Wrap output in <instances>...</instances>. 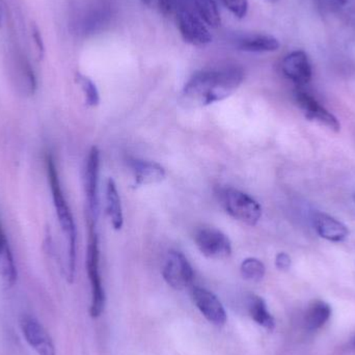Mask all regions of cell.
Returning <instances> with one entry per match:
<instances>
[{
    "instance_id": "obj_8",
    "label": "cell",
    "mask_w": 355,
    "mask_h": 355,
    "mask_svg": "<svg viewBox=\"0 0 355 355\" xmlns=\"http://www.w3.org/2000/svg\"><path fill=\"white\" fill-rule=\"evenodd\" d=\"M191 298L202 316L216 327H223L227 322V313L220 300L205 288L193 287Z\"/></svg>"
},
{
    "instance_id": "obj_25",
    "label": "cell",
    "mask_w": 355,
    "mask_h": 355,
    "mask_svg": "<svg viewBox=\"0 0 355 355\" xmlns=\"http://www.w3.org/2000/svg\"><path fill=\"white\" fill-rule=\"evenodd\" d=\"M275 265L279 270H288L291 266V259L286 252H279L275 258Z\"/></svg>"
},
{
    "instance_id": "obj_30",
    "label": "cell",
    "mask_w": 355,
    "mask_h": 355,
    "mask_svg": "<svg viewBox=\"0 0 355 355\" xmlns=\"http://www.w3.org/2000/svg\"><path fill=\"white\" fill-rule=\"evenodd\" d=\"M354 198H355V196H354Z\"/></svg>"
},
{
    "instance_id": "obj_21",
    "label": "cell",
    "mask_w": 355,
    "mask_h": 355,
    "mask_svg": "<svg viewBox=\"0 0 355 355\" xmlns=\"http://www.w3.org/2000/svg\"><path fill=\"white\" fill-rule=\"evenodd\" d=\"M240 272L246 281L260 282L264 277L266 268L259 259L248 258L242 262Z\"/></svg>"
},
{
    "instance_id": "obj_1",
    "label": "cell",
    "mask_w": 355,
    "mask_h": 355,
    "mask_svg": "<svg viewBox=\"0 0 355 355\" xmlns=\"http://www.w3.org/2000/svg\"><path fill=\"white\" fill-rule=\"evenodd\" d=\"M243 78V71L236 66L200 71L186 83L180 101L187 108L210 105L235 93Z\"/></svg>"
},
{
    "instance_id": "obj_19",
    "label": "cell",
    "mask_w": 355,
    "mask_h": 355,
    "mask_svg": "<svg viewBox=\"0 0 355 355\" xmlns=\"http://www.w3.org/2000/svg\"><path fill=\"white\" fill-rule=\"evenodd\" d=\"M196 6L200 20L206 24L214 28L220 25V12L214 0H196Z\"/></svg>"
},
{
    "instance_id": "obj_15",
    "label": "cell",
    "mask_w": 355,
    "mask_h": 355,
    "mask_svg": "<svg viewBox=\"0 0 355 355\" xmlns=\"http://www.w3.org/2000/svg\"><path fill=\"white\" fill-rule=\"evenodd\" d=\"M238 48L241 51L263 53L279 50V42L277 37L269 35H250L238 42Z\"/></svg>"
},
{
    "instance_id": "obj_12",
    "label": "cell",
    "mask_w": 355,
    "mask_h": 355,
    "mask_svg": "<svg viewBox=\"0 0 355 355\" xmlns=\"http://www.w3.org/2000/svg\"><path fill=\"white\" fill-rule=\"evenodd\" d=\"M100 152L96 147L89 151L85 166V188L89 204L91 219H95L98 213V182H99Z\"/></svg>"
},
{
    "instance_id": "obj_9",
    "label": "cell",
    "mask_w": 355,
    "mask_h": 355,
    "mask_svg": "<svg viewBox=\"0 0 355 355\" xmlns=\"http://www.w3.org/2000/svg\"><path fill=\"white\" fill-rule=\"evenodd\" d=\"M21 329L28 345L39 355H56L53 341L45 327L31 316L23 317Z\"/></svg>"
},
{
    "instance_id": "obj_5",
    "label": "cell",
    "mask_w": 355,
    "mask_h": 355,
    "mask_svg": "<svg viewBox=\"0 0 355 355\" xmlns=\"http://www.w3.org/2000/svg\"><path fill=\"white\" fill-rule=\"evenodd\" d=\"M194 242L206 258L223 260L231 256L232 244L229 237L215 227L198 229L194 234Z\"/></svg>"
},
{
    "instance_id": "obj_18",
    "label": "cell",
    "mask_w": 355,
    "mask_h": 355,
    "mask_svg": "<svg viewBox=\"0 0 355 355\" xmlns=\"http://www.w3.org/2000/svg\"><path fill=\"white\" fill-rule=\"evenodd\" d=\"M248 312L257 324L264 327L267 331H272L275 329V318L267 309L266 302L260 296H250L248 300Z\"/></svg>"
},
{
    "instance_id": "obj_16",
    "label": "cell",
    "mask_w": 355,
    "mask_h": 355,
    "mask_svg": "<svg viewBox=\"0 0 355 355\" xmlns=\"http://www.w3.org/2000/svg\"><path fill=\"white\" fill-rule=\"evenodd\" d=\"M106 210L112 227L116 230L122 229L124 223L122 204H121L118 188L112 179L108 180L106 185Z\"/></svg>"
},
{
    "instance_id": "obj_23",
    "label": "cell",
    "mask_w": 355,
    "mask_h": 355,
    "mask_svg": "<svg viewBox=\"0 0 355 355\" xmlns=\"http://www.w3.org/2000/svg\"><path fill=\"white\" fill-rule=\"evenodd\" d=\"M223 6L238 19H243L248 15V0H221Z\"/></svg>"
},
{
    "instance_id": "obj_3",
    "label": "cell",
    "mask_w": 355,
    "mask_h": 355,
    "mask_svg": "<svg viewBox=\"0 0 355 355\" xmlns=\"http://www.w3.org/2000/svg\"><path fill=\"white\" fill-rule=\"evenodd\" d=\"M219 200L232 217L246 223L256 225L262 215V209L256 200L235 188H223L218 192Z\"/></svg>"
},
{
    "instance_id": "obj_6",
    "label": "cell",
    "mask_w": 355,
    "mask_h": 355,
    "mask_svg": "<svg viewBox=\"0 0 355 355\" xmlns=\"http://www.w3.org/2000/svg\"><path fill=\"white\" fill-rule=\"evenodd\" d=\"M162 275L166 283L176 290L189 287L194 279L193 269L186 257L175 250L168 252Z\"/></svg>"
},
{
    "instance_id": "obj_17",
    "label": "cell",
    "mask_w": 355,
    "mask_h": 355,
    "mask_svg": "<svg viewBox=\"0 0 355 355\" xmlns=\"http://www.w3.org/2000/svg\"><path fill=\"white\" fill-rule=\"evenodd\" d=\"M331 316V306L322 300H315L310 304L306 313L304 323L306 329L309 331H317L321 329L329 320Z\"/></svg>"
},
{
    "instance_id": "obj_11",
    "label": "cell",
    "mask_w": 355,
    "mask_h": 355,
    "mask_svg": "<svg viewBox=\"0 0 355 355\" xmlns=\"http://www.w3.org/2000/svg\"><path fill=\"white\" fill-rule=\"evenodd\" d=\"M296 102L300 110L306 114L309 120H315L321 123L324 126L329 127L331 130L340 131V123L338 119L333 114L325 110L322 105H320L315 98H313L310 94L306 92L298 91L295 95Z\"/></svg>"
},
{
    "instance_id": "obj_10",
    "label": "cell",
    "mask_w": 355,
    "mask_h": 355,
    "mask_svg": "<svg viewBox=\"0 0 355 355\" xmlns=\"http://www.w3.org/2000/svg\"><path fill=\"white\" fill-rule=\"evenodd\" d=\"M284 75L297 85H306L312 79L313 71L308 54L302 50L291 52L282 64Z\"/></svg>"
},
{
    "instance_id": "obj_24",
    "label": "cell",
    "mask_w": 355,
    "mask_h": 355,
    "mask_svg": "<svg viewBox=\"0 0 355 355\" xmlns=\"http://www.w3.org/2000/svg\"><path fill=\"white\" fill-rule=\"evenodd\" d=\"M144 4L152 10H157L160 14L168 15L172 10L171 0H141Z\"/></svg>"
},
{
    "instance_id": "obj_27",
    "label": "cell",
    "mask_w": 355,
    "mask_h": 355,
    "mask_svg": "<svg viewBox=\"0 0 355 355\" xmlns=\"http://www.w3.org/2000/svg\"><path fill=\"white\" fill-rule=\"evenodd\" d=\"M8 246V241L6 239V234H4L3 229H2L1 223H0V254L4 252Z\"/></svg>"
},
{
    "instance_id": "obj_22",
    "label": "cell",
    "mask_w": 355,
    "mask_h": 355,
    "mask_svg": "<svg viewBox=\"0 0 355 355\" xmlns=\"http://www.w3.org/2000/svg\"><path fill=\"white\" fill-rule=\"evenodd\" d=\"M76 83L80 85L81 89L85 94V102H87V105L97 106L100 102V96L94 81L85 75L77 73Z\"/></svg>"
},
{
    "instance_id": "obj_20",
    "label": "cell",
    "mask_w": 355,
    "mask_h": 355,
    "mask_svg": "<svg viewBox=\"0 0 355 355\" xmlns=\"http://www.w3.org/2000/svg\"><path fill=\"white\" fill-rule=\"evenodd\" d=\"M0 275L8 287H12L17 282L18 273L10 245L0 254Z\"/></svg>"
},
{
    "instance_id": "obj_26",
    "label": "cell",
    "mask_w": 355,
    "mask_h": 355,
    "mask_svg": "<svg viewBox=\"0 0 355 355\" xmlns=\"http://www.w3.org/2000/svg\"><path fill=\"white\" fill-rule=\"evenodd\" d=\"M33 37L35 40V46H37V51H39L40 56L43 58L44 51H45V48H44L43 39H42L41 33H40L39 28L37 26H33Z\"/></svg>"
},
{
    "instance_id": "obj_28",
    "label": "cell",
    "mask_w": 355,
    "mask_h": 355,
    "mask_svg": "<svg viewBox=\"0 0 355 355\" xmlns=\"http://www.w3.org/2000/svg\"><path fill=\"white\" fill-rule=\"evenodd\" d=\"M2 21H3V6H2V0H0V28L2 26Z\"/></svg>"
},
{
    "instance_id": "obj_14",
    "label": "cell",
    "mask_w": 355,
    "mask_h": 355,
    "mask_svg": "<svg viewBox=\"0 0 355 355\" xmlns=\"http://www.w3.org/2000/svg\"><path fill=\"white\" fill-rule=\"evenodd\" d=\"M314 225L317 233L329 241H343L349 234L347 227L344 223L325 213H317L315 215Z\"/></svg>"
},
{
    "instance_id": "obj_2",
    "label": "cell",
    "mask_w": 355,
    "mask_h": 355,
    "mask_svg": "<svg viewBox=\"0 0 355 355\" xmlns=\"http://www.w3.org/2000/svg\"><path fill=\"white\" fill-rule=\"evenodd\" d=\"M46 166H47L48 178H49L50 188H51L52 198H53L58 223H60L64 235L68 238L69 261L67 279L70 283H72L75 275V264H76V227H75L74 218H73L72 213L69 208L68 202H67L62 188H60L55 164L50 155L46 157Z\"/></svg>"
},
{
    "instance_id": "obj_13",
    "label": "cell",
    "mask_w": 355,
    "mask_h": 355,
    "mask_svg": "<svg viewBox=\"0 0 355 355\" xmlns=\"http://www.w3.org/2000/svg\"><path fill=\"white\" fill-rule=\"evenodd\" d=\"M131 171L137 185H152L160 183L166 178V171L160 164L147 160H130Z\"/></svg>"
},
{
    "instance_id": "obj_29",
    "label": "cell",
    "mask_w": 355,
    "mask_h": 355,
    "mask_svg": "<svg viewBox=\"0 0 355 355\" xmlns=\"http://www.w3.org/2000/svg\"><path fill=\"white\" fill-rule=\"evenodd\" d=\"M267 1H269V2H277V1H279V0H267Z\"/></svg>"
},
{
    "instance_id": "obj_4",
    "label": "cell",
    "mask_w": 355,
    "mask_h": 355,
    "mask_svg": "<svg viewBox=\"0 0 355 355\" xmlns=\"http://www.w3.org/2000/svg\"><path fill=\"white\" fill-rule=\"evenodd\" d=\"M87 268L92 287V304L89 314L92 318H98L105 308V292L102 286L99 270V248L98 238L94 229L93 219L89 223V239L87 246Z\"/></svg>"
},
{
    "instance_id": "obj_7",
    "label": "cell",
    "mask_w": 355,
    "mask_h": 355,
    "mask_svg": "<svg viewBox=\"0 0 355 355\" xmlns=\"http://www.w3.org/2000/svg\"><path fill=\"white\" fill-rule=\"evenodd\" d=\"M177 24L180 33L186 43L192 46L208 45L212 42V35L200 18L188 10H180L177 15Z\"/></svg>"
}]
</instances>
